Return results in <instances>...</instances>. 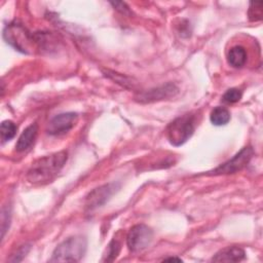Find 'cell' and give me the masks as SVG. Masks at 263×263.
I'll use <instances>...</instances> for the list:
<instances>
[{"instance_id":"obj_1","label":"cell","mask_w":263,"mask_h":263,"mask_svg":"<svg viewBox=\"0 0 263 263\" xmlns=\"http://www.w3.org/2000/svg\"><path fill=\"white\" fill-rule=\"evenodd\" d=\"M68 158L66 151L43 156L32 163L27 173V180L32 184L43 185L51 182L65 165Z\"/></svg>"},{"instance_id":"obj_2","label":"cell","mask_w":263,"mask_h":263,"mask_svg":"<svg viewBox=\"0 0 263 263\" xmlns=\"http://www.w3.org/2000/svg\"><path fill=\"white\" fill-rule=\"evenodd\" d=\"M86 251V239L81 235L68 237L53 251L49 262H78Z\"/></svg>"},{"instance_id":"obj_3","label":"cell","mask_w":263,"mask_h":263,"mask_svg":"<svg viewBox=\"0 0 263 263\" xmlns=\"http://www.w3.org/2000/svg\"><path fill=\"white\" fill-rule=\"evenodd\" d=\"M195 129V117L192 114H184L173 120L166 128L170 143L174 146H181L187 142Z\"/></svg>"},{"instance_id":"obj_4","label":"cell","mask_w":263,"mask_h":263,"mask_svg":"<svg viewBox=\"0 0 263 263\" xmlns=\"http://www.w3.org/2000/svg\"><path fill=\"white\" fill-rule=\"evenodd\" d=\"M152 237L153 232L150 227L145 224H137L129 229L126 235V245L132 252H141L150 245Z\"/></svg>"},{"instance_id":"obj_5","label":"cell","mask_w":263,"mask_h":263,"mask_svg":"<svg viewBox=\"0 0 263 263\" xmlns=\"http://www.w3.org/2000/svg\"><path fill=\"white\" fill-rule=\"evenodd\" d=\"M254 154V151L251 147H245L239 152H237L231 159L222 163L212 172H209L208 175H228L234 174L241 168H243L250 161Z\"/></svg>"},{"instance_id":"obj_6","label":"cell","mask_w":263,"mask_h":263,"mask_svg":"<svg viewBox=\"0 0 263 263\" xmlns=\"http://www.w3.org/2000/svg\"><path fill=\"white\" fill-rule=\"evenodd\" d=\"M3 37L7 43L22 52H28L29 44L32 41L30 34L24 27L17 24L7 25L3 31Z\"/></svg>"},{"instance_id":"obj_7","label":"cell","mask_w":263,"mask_h":263,"mask_svg":"<svg viewBox=\"0 0 263 263\" xmlns=\"http://www.w3.org/2000/svg\"><path fill=\"white\" fill-rule=\"evenodd\" d=\"M78 120L77 113L74 112H67L61 113L52 117L48 124L46 132L48 135L51 136H61L68 132H70L76 124Z\"/></svg>"},{"instance_id":"obj_8","label":"cell","mask_w":263,"mask_h":263,"mask_svg":"<svg viewBox=\"0 0 263 263\" xmlns=\"http://www.w3.org/2000/svg\"><path fill=\"white\" fill-rule=\"evenodd\" d=\"M178 87L174 83H166L161 86L140 92L135 97V99L140 103H152L172 98L178 92Z\"/></svg>"},{"instance_id":"obj_9","label":"cell","mask_w":263,"mask_h":263,"mask_svg":"<svg viewBox=\"0 0 263 263\" xmlns=\"http://www.w3.org/2000/svg\"><path fill=\"white\" fill-rule=\"evenodd\" d=\"M115 188H116L115 184H106L92 190L86 196V199H85L86 209L91 211L93 209H97L103 205L114 193Z\"/></svg>"},{"instance_id":"obj_10","label":"cell","mask_w":263,"mask_h":263,"mask_svg":"<svg viewBox=\"0 0 263 263\" xmlns=\"http://www.w3.org/2000/svg\"><path fill=\"white\" fill-rule=\"evenodd\" d=\"M246 258L245 251L239 247H227L220 250L212 258L213 262H239Z\"/></svg>"},{"instance_id":"obj_11","label":"cell","mask_w":263,"mask_h":263,"mask_svg":"<svg viewBox=\"0 0 263 263\" xmlns=\"http://www.w3.org/2000/svg\"><path fill=\"white\" fill-rule=\"evenodd\" d=\"M37 133L38 125L36 123H32L29 126H27L15 144V150L17 152H24L28 150L34 144L37 137Z\"/></svg>"},{"instance_id":"obj_12","label":"cell","mask_w":263,"mask_h":263,"mask_svg":"<svg viewBox=\"0 0 263 263\" xmlns=\"http://www.w3.org/2000/svg\"><path fill=\"white\" fill-rule=\"evenodd\" d=\"M228 64L234 68H241L247 62V51L241 45L231 47L227 54Z\"/></svg>"},{"instance_id":"obj_13","label":"cell","mask_w":263,"mask_h":263,"mask_svg":"<svg viewBox=\"0 0 263 263\" xmlns=\"http://www.w3.org/2000/svg\"><path fill=\"white\" fill-rule=\"evenodd\" d=\"M210 120L214 125H225L230 120V112L224 107H216L212 110L210 114Z\"/></svg>"},{"instance_id":"obj_14","label":"cell","mask_w":263,"mask_h":263,"mask_svg":"<svg viewBox=\"0 0 263 263\" xmlns=\"http://www.w3.org/2000/svg\"><path fill=\"white\" fill-rule=\"evenodd\" d=\"M16 130H17V126L13 121L11 120L2 121L0 126V136H1L2 142L4 143L7 141H10L15 136Z\"/></svg>"},{"instance_id":"obj_15","label":"cell","mask_w":263,"mask_h":263,"mask_svg":"<svg viewBox=\"0 0 263 263\" xmlns=\"http://www.w3.org/2000/svg\"><path fill=\"white\" fill-rule=\"evenodd\" d=\"M241 96H242L241 91L238 88L233 87V88H229L226 90V92L222 97V100L225 103L234 104V103H237L241 99Z\"/></svg>"},{"instance_id":"obj_16","label":"cell","mask_w":263,"mask_h":263,"mask_svg":"<svg viewBox=\"0 0 263 263\" xmlns=\"http://www.w3.org/2000/svg\"><path fill=\"white\" fill-rule=\"evenodd\" d=\"M262 2H251L249 8V17L251 21H259L262 18Z\"/></svg>"},{"instance_id":"obj_17","label":"cell","mask_w":263,"mask_h":263,"mask_svg":"<svg viewBox=\"0 0 263 263\" xmlns=\"http://www.w3.org/2000/svg\"><path fill=\"white\" fill-rule=\"evenodd\" d=\"M119 251H120L119 242L117 240L113 239L109 243V246L107 248V255H105V259L104 260L105 261H113L117 257Z\"/></svg>"},{"instance_id":"obj_18","label":"cell","mask_w":263,"mask_h":263,"mask_svg":"<svg viewBox=\"0 0 263 263\" xmlns=\"http://www.w3.org/2000/svg\"><path fill=\"white\" fill-rule=\"evenodd\" d=\"M111 4L120 12L124 13V14H128L129 13V9L126 6V4L124 2H111Z\"/></svg>"},{"instance_id":"obj_19","label":"cell","mask_w":263,"mask_h":263,"mask_svg":"<svg viewBox=\"0 0 263 263\" xmlns=\"http://www.w3.org/2000/svg\"><path fill=\"white\" fill-rule=\"evenodd\" d=\"M163 261H177V262H182V259L177 258V257H170V258L163 259Z\"/></svg>"}]
</instances>
